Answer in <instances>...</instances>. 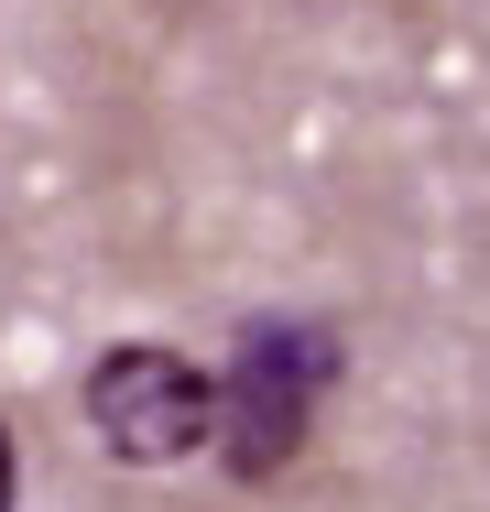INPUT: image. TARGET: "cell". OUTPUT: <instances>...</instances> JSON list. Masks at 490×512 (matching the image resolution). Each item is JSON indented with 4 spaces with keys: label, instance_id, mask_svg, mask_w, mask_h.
<instances>
[{
    "label": "cell",
    "instance_id": "1",
    "mask_svg": "<svg viewBox=\"0 0 490 512\" xmlns=\"http://www.w3.org/2000/svg\"><path fill=\"white\" fill-rule=\"evenodd\" d=\"M349 382V338L316 306H251L229 338V371H218V469L240 491H273L294 458L316 447V414Z\"/></svg>",
    "mask_w": 490,
    "mask_h": 512
},
{
    "label": "cell",
    "instance_id": "2",
    "mask_svg": "<svg viewBox=\"0 0 490 512\" xmlns=\"http://www.w3.org/2000/svg\"><path fill=\"white\" fill-rule=\"evenodd\" d=\"M77 404H88L98 447L120 469H175L218 436V371L164 349V338H109L88 360V382H77Z\"/></svg>",
    "mask_w": 490,
    "mask_h": 512
},
{
    "label": "cell",
    "instance_id": "3",
    "mask_svg": "<svg viewBox=\"0 0 490 512\" xmlns=\"http://www.w3.org/2000/svg\"><path fill=\"white\" fill-rule=\"evenodd\" d=\"M22 502V447H11V425H0V512Z\"/></svg>",
    "mask_w": 490,
    "mask_h": 512
}]
</instances>
